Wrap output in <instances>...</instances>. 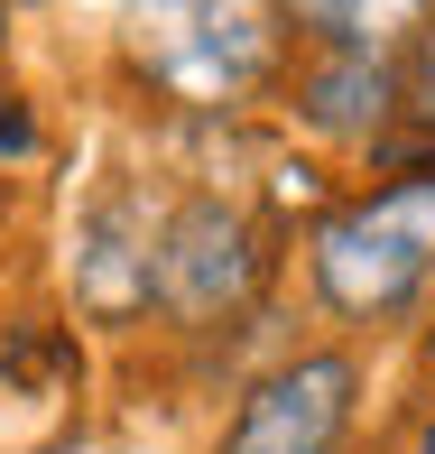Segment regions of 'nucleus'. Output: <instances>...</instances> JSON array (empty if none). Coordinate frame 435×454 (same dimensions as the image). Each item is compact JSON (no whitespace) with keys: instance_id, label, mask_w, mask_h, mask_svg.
<instances>
[{"instance_id":"obj_9","label":"nucleus","mask_w":435,"mask_h":454,"mask_svg":"<svg viewBox=\"0 0 435 454\" xmlns=\"http://www.w3.org/2000/svg\"><path fill=\"white\" fill-rule=\"evenodd\" d=\"M37 149V112H28V93L0 74V158H28Z\"/></svg>"},{"instance_id":"obj_1","label":"nucleus","mask_w":435,"mask_h":454,"mask_svg":"<svg viewBox=\"0 0 435 454\" xmlns=\"http://www.w3.org/2000/svg\"><path fill=\"white\" fill-rule=\"evenodd\" d=\"M315 297L343 325H389L435 287V168L389 176L370 195H343L306 241Z\"/></svg>"},{"instance_id":"obj_8","label":"nucleus","mask_w":435,"mask_h":454,"mask_svg":"<svg viewBox=\"0 0 435 454\" xmlns=\"http://www.w3.org/2000/svg\"><path fill=\"white\" fill-rule=\"evenodd\" d=\"M399 112H417V121H435V28L408 47V66H399Z\"/></svg>"},{"instance_id":"obj_11","label":"nucleus","mask_w":435,"mask_h":454,"mask_svg":"<svg viewBox=\"0 0 435 454\" xmlns=\"http://www.w3.org/2000/svg\"><path fill=\"white\" fill-rule=\"evenodd\" d=\"M0 28H10V0H0Z\"/></svg>"},{"instance_id":"obj_12","label":"nucleus","mask_w":435,"mask_h":454,"mask_svg":"<svg viewBox=\"0 0 435 454\" xmlns=\"http://www.w3.org/2000/svg\"><path fill=\"white\" fill-rule=\"evenodd\" d=\"M426 362H435V334H426Z\"/></svg>"},{"instance_id":"obj_3","label":"nucleus","mask_w":435,"mask_h":454,"mask_svg":"<svg viewBox=\"0 0 435 454\" xmlns=\"http://www.w3.org/2000/svg\"><path fill=\"white\" fill-rule=\"evenodd\" d=\"M260 223L241 214L232 195H185L176 214H158V287L149 306L176 325H222L260 297Z\"/></svg>"},{"instance_id":"obj_5","label":"nucleus","mask_w":435,"mask_h":454,"mask_svg":"<svg viewBox=\"0 0 435 454\" xmlns=\"http://www.w3.org/2000/svg\"><path fill=\"white\" fill-rule=\"evenodd\" d=\"M149 287H158V214L139 195H102L74 232V297L102 325H120L149 306Z\"/></svg>"},{"instance_id":"obj_6","label":"nucleus","mask_w":435,"mask_h":454,"mask_svg":"<svg viewBox=\"0 0 435 454\" xmlns=\"http://www.w3.org/2000/svg\"><path fill=\"white\" fill-rule=\"evenodd\" d=\"M278 19L315 37V56H380V66H408V47L435 28V0H278Z\"/></svg>"},{"instance_id":"obj_7","label":"nucleus","mask_w":435,"mask_h":454,"mask_svg":"<svg viewBox=\"0 0 435 454\" xmlns=\"http://www.w3.org/2000/svg\"><path fill=\"white\" fill-rule=\"evenodd\" d=\"M399 112V66L380 56H306L297 74V121L324 139H380Z\"/></svg>"},{"instance_id":"obj_2","label":"nucleus","mask_w":435,"mask_h":454,"mask_svg":"<svg viewBox=\"0 0 435 454\" xmlns=\"http://www.w3.org/2000/svg\"><path fill=\"white\" fill-rule=\"evenodd\" d=\"M130 66L185 112H241L287 56L278 0H130Z\"/></svg>"},{"instance_id":"obj_10","label":"nucleus","mask_w":435,"mask_h":454,"mask_svg":"<svg viewBox=\"0 0 435 454\" xmlns=\"http://www.w3.org/2000/svg\"><path fill=\"white\" fill-rule=\"evenodd\" d=\"M408 454H435V418H426V427H417V445H408Z\"/></svg>"},{"instance_id":"obj_4","label":"nucleus","mask_w":435,"mask_h":454,"mask_svg":"<svg viewBox=\"0 0 435 454\" xmlns=\"http://www.w3.org/2000/svg\"><path fill=\"white\" fill-rule=\"evenodd\" d=\"M352 408H361V362L352 353H297L241 389L222 454H343Z\"/></svg>"}]
</instances>
